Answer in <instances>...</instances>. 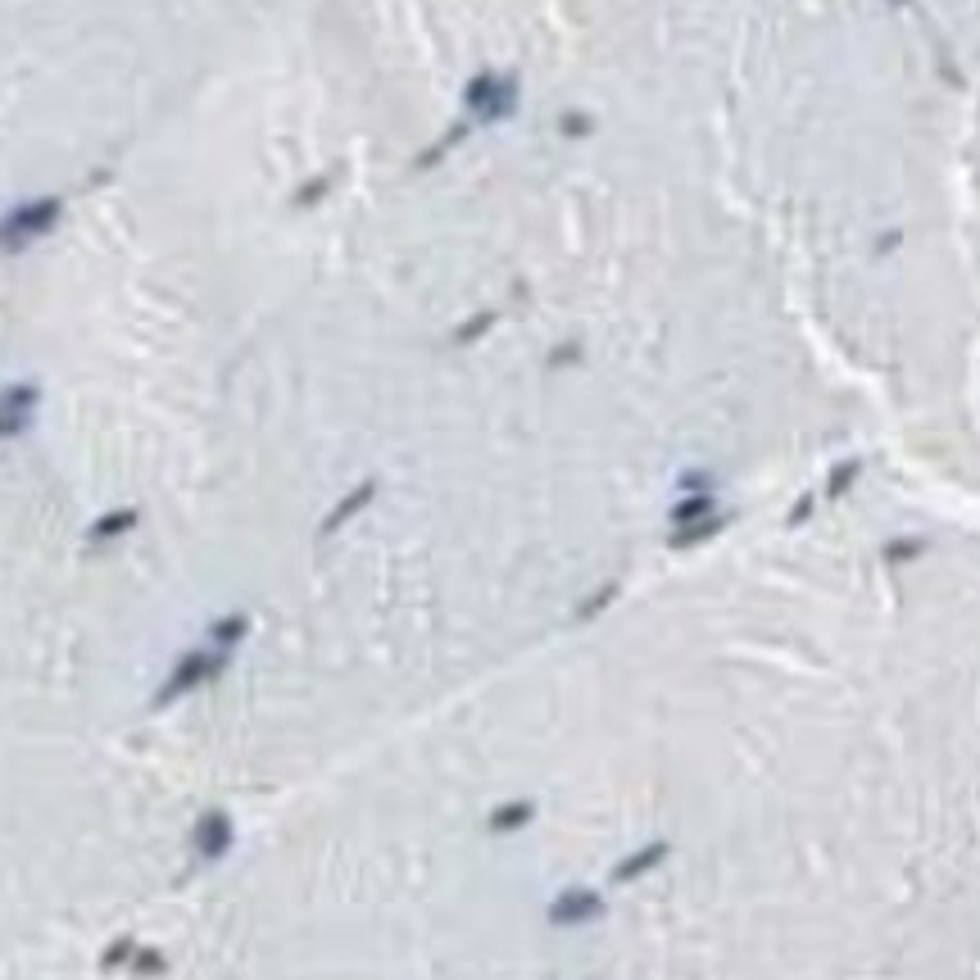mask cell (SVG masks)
I'll return each instance as SVG.
<instances>
[{"mask_svg":"<svg viewBox=\"0 0 980 980\" xmlns=\"http://www.w3.org/2000/svg\"><path fill=\"white\" fill-rule=\"evenodd\" d=\"M141 522V513L137 509H114V513H105V518H96L87 527V540L91 545H105V540H118L123 531H132Z\"/></svg>","mask_w":980,"mask_h":980,"instance_id":"8992f818","label":"cell"},{"mask_svg":"<svg viewBox=\"0 0 980 980\" xmlns=\"http://www.w3.org/2000/svg\"><path fill=\"white\" fill-rule=\"evenodd\" d=\"M599 912H604L599 894H590V890H568L563 899H554V908H549V922H554V926H581V922H595Z\"/></svg>","mask_w":980,"mask_h":980,"instance_id":"5b68a950","label":"cell"},{"mask_svg":"<svg viewBox=\"0 0 980 980\" xmlns=\"http://www.w3.org/2000/svg\"><path fill=\"white\" fill-rule=\"evenodd\" d=\"M64 214V200L59 196H41V200H23L10 214H0V250L14 255V250H28L37 236H46L50 227Z\"/></svg>","mask_w":980,"mask_h":980,"instance_id":"7a4b0ae2","label":"cell"},{"mask_svg":"<svg viewBox=\"0 0 980 980\" xmlns=\"http://www.w3.org/2000/svg\"><path fill=\"white\" fill-rule=\"evenodd\" d=\"M227 649H214V645H205V649H187V654L177 658L173 663V672L164 677V686H159V695H155V708H168V704H177V699H187L191 690H200V686H209V681H218L227 672Z\"/></svg>","mask_w":980,"mask_h":980,"instance_id":"6da1fadb","label":"cell"},{"mask_svg":"<svg viewBox=\"0 0 980 980\" xmlns=\"http://www.w3.org/2000/svg\"><path fill=\"white\" fill-rule=\"evenodd\" d=\"M132 953H137V940H128V935H123V940H114L105 953H100V967L114 971V967H123V962H132Z\"/></svg>","mask_w":980,"mask_h":980,"instance_id":"9c48e42d","label":"cell"},{"mask_svg":"<svg viewBox=\"0 0 980 980\" xmlns=\"http://www.w3.org/2000/svg\"><path fill=\"white\" fill-rule=\"evenodd\" d=\"M128 967L137 971V976H164L168 962H164V953H159V949H141V944H137V953H132Z\"/></svg>","mask_w":980,"mask_h":980,"instance_id":"ba28073f","label":"cell"},{"mask_svg":"<svg viewBox=\"0 0 980 980\" xmlns=\"http://www.w3.org/2000/svg\"><path fill=\"white\" fill-rule=\"evenodd\" d=\"M245 631H250V618H245V613H227V618H218L214 627H209V645L232 654V645L245 636Z\"/></svg>","mask_w":980,"mask_h":980,"instance_id":"52a82bcc","label":"cell"},{"mask_svg":"<svg viewBox=\"0 0 980 980\" xmlns=\"http://www.w3.org/2000/svg\"><path fill=\"white\" fill-rule=\"evenodd\" d=\"M232 840H236V826H232V817H227L223 808H209V813L196 817L191 844H196V853L205 858V863H218V858L232 849Z\"/></svg>","mask_w":980,"mask_h":980,"instance_id":"3957f363","label":"cell"},{"mask_svg":"<svg viewBox=\"0 0 980 980\" xmlns=\"http://www.w3.org/2000/svg\"><path fill=\"white\" fill-rule=\"evenodd\" d=\"M41 400V391L32 382H19V386H5L0 391V441H10L19 436L23 427L32 422V404Z\"/></svg>","mask_w":980,"mask_h":980,"instance_id":"277c9868","label":"cell"}]
</instances>
